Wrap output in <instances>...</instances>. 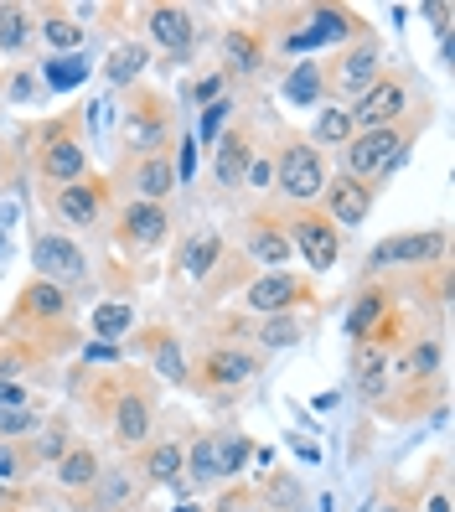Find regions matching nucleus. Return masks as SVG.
I'll return each mask as SVG.
<instances>
[{
    "label": "nucleus",
    "instance_id": "28",
    "mask_svg": "<svg viewBox=\"0 0 455 512\" xmlns=\"http://www.w3.org/2000/svg\"><path fill=\"white\" fill-rule=\"evenodd\" d=\"M32 11H37V42H42L52 57H63V52H83L88 26L73 16V6H32Z\"/></svg>",
    "mask_w": 455,
    "mask_h": 512
},
{
    "label": "nucleus",
    "instance_id": "52",
    "mask_svg": "<svg viewBox=\"0 0 455 512\" xmlns=\"http://www.w3.org/2000/svg\"><path fill=\"white\" fill-rule=\"evenodd\" d=\"M430 16H435V32L445 37L450 32V6H430Z\"/></svg>",
    "mask_w": 455,
    "mask_h": 512
},
{
    "label": "nucleus",
    "instance_id": "42",
    "mask_svg": "<svg viewBox=\"0 0 455 512\" xmlns=\"http://www.w3.org/2000/svg\"><path fill=\"white\" fill-rule=\"evenodd\" d=\"M228 78H223V68H212L207 63V73H197V78H187V88H181V99L187 104H197V109H207V104H218V99H228Z\"/></svg>",
    "mask_w": 455,
    "mask_h": 512
},
{
    "label": "nucleus",
    "instance_id": "26",
    "mask_svg": "<svg viewBox=\"0 0 455 512\" xmlns=\"http://www.w3.org/2000/svg\"><path fill=\"white\" fill-rule=\"evenodd\" d=\"M311 321L306 311H285V316H249V331H244V342H254L264 357H275V352H290L311 337Z\"/></svg>",
    "mask_w": 455,
    "mask_h": 512
},
{
    "label": "nucleus",
    "instance_id": "44",
    "mask_svg": "<svg viewBox=\"0 0 455 512\" xmlns=\"http://www.w3.org/2000/svg\"><path fill=\"white\" fill-rule=\"evenodd\" d=\"M0 99H6V104H42L47 94H42V78L32 68H16L6 83H0Z\"/></svg>",
    "mask_w": 455,
    "mask_h": 512
},
{
    "label": "nucleus",
    "instance_id": "17",
    "mask_svg": "<svg viewBox=\"0 0 455 512\" xmlns=\"http://www.w3.org/2000/svg\"><path fill=\"white\" fill-rule=\"evenodd\" d=\"M145 47H161V68H187L192 47H197V11L192 6H171V0H150V6L135 11Z\"/></svg>",
    "mask_w": 455,
    "mask_h": 512
},
{
    "label": "nucleus",
    "instance_id": "2",
    "mask_svg": "<svg viewBox=\"0 0 455 512\" xmlns=\"http://www.w3.org/2000/svg\"><path fill=\"white\" fill-rule=\"evenodd\" d=\"M254 26L269 42V63H290V57H316L321 47L331 52L347 47L373 21L352 6H275V11H259Z\"/></svg>",
    "mask_w": 455,
    "mask_h": 512
},
{
    "label": "nucleus",
    "instance_id": "15",
    "mask_svg": "<svg viewBox=\"0 0 455 512\" xmlns=\"http://www.w3.org/2000/svg\"><path fill=\"white\" fill-rule=\"evenodd\" d=\"M238 295H244L249 316H285V311L316 316V306H321L306 269H264V275H249V285Z\"/></svg>",
    "mask_w": 455,
    "mask_h": 512
},
{
    "label": "nucleus",
    "instance_id": "53",
    "mask_svg": "<svg viewBox=\"0 0 455 512\" xmlns=\"http://www.w3.org/2000/svg\"><path fill=\"white\" fill-rule=\"evenodd\" d=\"M6 171H11V150H6V140H0V187H6Z\"/></svg>",
    "mask_w": 455,
    "mask_h": 512
},
{
    "label": "nucleus",
    "instance_id": "35",
    "mask_svg": "<svg viewBox=\"0 0 455 512\" xmlns=\"http://www.w3.org/2000/svg\"><path fill=\"white\" fill-rule=\"evenodd\" d=\"M145 68H150V47H145L140 37H130V42H119V47L109 52L104 78H109L114 88H135V83L145 78Z\"/></svg>",
    "mask_w": 455,
    "mask_h": 512
},
{
    "label": "nucleus",
    "instance_id": "5",
    "mask_svg": "<svg viewBox=\"0 0 455 512\" xmlns=\"http://www.w3.org/2000/svg\"><path fill=\"white\" fill-rule=\"evenodd\" d=\"M88 119H94V104H73V109H63V114H52V119L26 130V140H32V171H37L42 192L63 187V182H78V176L94 171V156H88V140H83Z\"/></svg>",
    "mask_w": 455,
    "mask_h": 512
},
{
    "label": "nucleus",
    "instance_id": "41",
    "mask_svg": "<svg viewBox=\"0 0 455 512\" xmlns=\"http://www.w3.org/2000/svg\"><path fill=\"white\" fill-rule=\"evenodd\" d=\"M37 456H32V445L26 440H0V481H11V487H32V476H37Z\"/></svg>",
    "mask_w": 455,
    "mask_h": 512
},
{
    "label": "nucleus",
    "instance_id": "24",
    "mask_svg": "<svg viewBox=\"0 0 455 512\" xmlns=\"http://www.w3.org/2000/svg\"><path fill=\"white\" fill-rule=\"evenodd\" d=\"M99 476H104V450L94 440H73L63 456L52 461V492H63L73 507H83L88 492L99 487Z\"/></svg>",
    "mask_w": 455,
    "mask_h": 512
},
{
    "label": "nucleus",
    "instance_id": "30",
    "mask_svg": "<svg viewBox=\"0 0 455 512\" xmlns=\"http://www.w3.org/2000/svg\"><path fill=\"white\" fill-rule=\"evenodd\" d=\"M140 497H145V487H140L135 466H104L99 487L88 492V502H83V507H104V512H130V507H140Z\"/></svg>",
    "mask_w": 455,
    "mask_h": 512
},
{
    "label": "nucleus",
    "instance_id": "23",
    "mask_svg": "<svg viewBox=\"0 0 455 512\" xmlns=\"http://www.w3.org/2000/svg\"><path fill=\"white\" fill-rule=\"evenodd\" d=\"M393 316H399V290H393V280H362V290L352 295V306H347L342 331H347V342L357 347V342H373Z\"/></svg>",
    "mask_w": 455,
    "mask_h": 512
},
{
    "label": "nucleus",
    "instance_id": "9",
    "mask_svg": "<svg viewBox=\"0 0 455 512\" xmlns=\"http://www.w3.org/2000/svg\"><path fill=\"white\" fill-rule=\"evenodd\" d=\"M424 99H430V94L419 88V78H414L409 68H399V63H388V68L347 104V114H352L357 130H378V125H399V119L414 114Z\"/></svg>",
    "mask_w": 455,
    "mask_h": 512
},
{
    "label": "nucleus",
    "instance_id": "32",
    "mask_svg": "<svg viewBox=\"0 0 455 512\" xmlns=\"http://www.w3.org/2000/svg\"><path fill=\"white\" fill-rule=\"evenodd\" d=\"M37 47V11L21 0H0V52L6 57H26Z\"/></svg>",
    "mask_w": 455,
    "mask_h": 512
},
{
    "label": "nucleus",
    "instance_id": "20",
    "mask_svg": "<svg viewBox=\"0 0 455 512\" xmlns=\"http://www.w3.org/2000/svg\"><path fill=\"white\" fill-rule=\"evenodd\" d=\"M218 68L228 83H254L269 68V42L254 21H233L218 32Z\"/></svg>",
    "mask_w": 455,
    "mask_h": 512
},
{
    "label": "nucleus",
    "instance_id": "10",
    "mask_svg": "<svg viewBox=\"0 0 455 512\" xmlns=\"http://www.w3.org/2000/svg\"><path fill=\"white\" fill-rule=\"evenodd\" d=\"M450 259V233L445 228H404L388 233L362 254V280H388L393 269H435Z\"/></svg>",
    "mask_w": 455,
    "mask_h": 512
},
{
    "label": "nucleus",
    "instance_id": "49",
    "mask_svg": "<svg viewBox=\"0 0 455 512\" xmlns=\"http://www.w3.org/2000/svg\"><path fill=\"white\" fill-rule=\"evenodd\" d=\"M37 394H32V383H0V409H32Z\"/></svg>",
    "mask_w": 455,
    "mask_h": 512
},
{
    "label": "nucleus",
    "instance_id": "43",
    "mask_svg": "<svg viewBox=\"0 0 455 512\" xmlns=\"http://www.w3.org/2000/svg\"><path fill=\"white\" fill-rule=\"evenodd\" d=\"M244 187L269 197V187H275V145H264V140L254 145V156H249V166H244Z\"/></svg>",
    "mask_w": 455,
    "mask_h": 512
},
{
    "label": "nucleus",
    "instance_id": "19",
    "mask_svg": "<svg viewBox=\"0 0 455 512\" xmlns=\"http://www.w3.org/2000/svg\"><path fill=\"white\" fill-rule=\"evenodd\" d=\"M254 145H259V125L249 114H233L223 135L212 140L207 150V161H212V192L218 197H233V192H244V166L254 156Z\"/></svg>",
    "mask_w": 455,
    "mask_h": 512
},
{
    "label": "nucleus",
    "instance_id": "48",
    "mask_svg": "<svg viewBox=\"0 0 455 512\" xmlns=\"http://www.w3.org/2000/svg\"><path fill=\"white\" fill-rule=\"evenodd\" d=\"M42 497L37 487H11V481H0V512H32Z\"/></svg>",
    "mask_w": 455,
    "mask_h": 512
},
{
    "label": "nucleus",
    "instance_id": "47",
    "mask_svg": "<svg viewBox=\"0 0 455 512\" xmlns=\"http://www.w3.org/2000/svg\"><path fill=\"white\" fill-rule=\"evenodd\" d=\"M414 512H455V507H450V487H445V461H435V476H430L424 502H419Z\"/></svg>",
    "mask_w": 455,
    "mask_h": 512
},
{
    "label": "nucleus",
    "instance_id": "39",
    "mask_svg": "<svg viewBox=\"0 0 455 512\" xmlns=\"http://www.w3.org/2000/svg\"><path fill=\"white\" fill-rule=\"evenodd\" d=\"M73 440H78V435H73V425H68V414H47V419H42V430H37L32 440H26V445H32L37 466H52V461L63 456V450H68Z\"/></svg>",
    "mask_w": 455,
    "mask_h": 512
},
{
    "label": "nucleus",
    "instance_id": "1",
    "mask_svg": "<svg viewBox=\"0 0 455 512\" xmlns=\"http://www.w3.org/2000/svg\"><path fill=\"white\" fill-rule=\"evenodd\" d=\"M83 399L88 409H94L104 419V430L119 450H135L156 435L161 425V414H156V378L140 373V368H99V373H88L83 383Z\"/></svg>",
    "mask_w": 455,
    "mask_h": 512
},
{
    "label": "nucleus",
    "instance_id": "21",
    "mask_svg": "<svg viewBox=\"0 0 455 512\" xmlns=\"http://www.w3.org/2000/svg\"><path fill=\"white\" fill-rule=\"evenodd\" d=\"M238 254H244L249 264H259V269H290L295 249L285 238V213L275 202L254 207V213L244 218V249H238Z\"/></svg>",
    "mask_w": 455,
    "mask_h": 512
},
{
    "label": "nucleus",
    "instance_id": "55",
    "mask_svg": "<svg viewBox=\"0 0 455 512\" xmlns=\"http://www.w3.org/2000/svg\"><path fill=\"white\" fill-rule=\"evenodd\" d=\"M176 512H197V507H192V502H187V507H176Z\"/></svg>",
    "mask_w": 455,
    "mask_h": 512
},
{
    "label": "nucleus",
    "instance_id": "14",
    "mask_svg": "<svg viewBox=\"0 0 455 512\" xmlns=\"http://www.w3.org/2000/svg\"><path fill=\"white\" fill-rule=\"evenodd\" d=\"M125 130H119V156H150V150H171V135H176V109L156 94V88H125Z\"/></svg>",
    "mask_w": 455,
    "mask_h": 512
},
{
    "label": "nucleus",
    "instance_id": "27",
    "mask_svg": "<svg viewBox=\"0 0 455 512\" xmlns=\"http://www.w3.org/2000/svg\"><path fill=\"white\" fill-rule=\"evenodd\" d=\"M347 373H352L357 399L378 404V399L388 394V388H393V347H378V342H357V347H352V363H347Z\"/></svg>",
    "mask_w": 455,
    "mask_h": 512
},
{
    "label": "nucleus",
    "instance_id": "36",
    "mask_svg": "<svg viewBox=\"0 0 455 512\" xmlns=\"http://www.w3.org/2000/svg\"><path fill=\"white\" fill-rule=\"evenodd\" d=\"M88 57L83 52H63V57H42V68H37V78H42V94H63V88H78L83 78H88Z\"/></svg>",
    "mask_w": 455,
    "mask_h": 512
},
{
    "label": "nucleus",
    "instance_id": "11",
    "mask_svg": "<svg viewBox=\"0 0 455 512\" xmlns=\"http://www.w3.org/2000/svg\"><path fill=\"white\" fill-rule=\"evenodd\" d=\"M176 233V213L171 202H114L109 213V238L125 259H145V254H161Z\"/></svg>",
    "mask_w": 455,
    "mask_h": 512
},
{
    "label": "nucleus",
    "instance_id": "31",
    "mask_svg": "<svg viewBox=\"0 0 455 512\" xmlns=\"http://www.w3.org/2000/svg\"><path fill=\"white\" fill-rule=\"evenodd\" d=\"M280 94H285V104H295V109H321V104H331V99H326V68H321V57H300V63L280 78Z\"/></svg>",
    "mask_w": 455,
    "mask_h": 512
},
{
    "label": "nucleus",
    "instance_id": "22",
    "mask_svg": "<svg viewBox=\"0 0 455 512\" xmlns=\"http://www.w3.org/2000/svg\"><path fill=\"white\" fill-rule=\"evenodd\" d=\"M373 207H378V192H373L368 182H357V176H347V171H331L326 187H321V197H316V213L331 218L342 233H352V228L368 223Z\"/></svg>",
    "mask_w": 455,
    "mask_h": 512
},
{
    "label": "nucleus",
    "instance_id": "13",
    "mask_svg": "<svg viewBox=\"0 0 455 512\" xmlns=\"http://www.w3.org/2000/svg\"><path fill=\"white\" fill-rule=\"evenodd\" d=\"M32 269H37V280L68 290V295H83V290L99 285V269H94V259H88V249L78 244V238L57 233V228L32 233Z\"/></svg>",
    "mask_w": 455,
    "mask_h": 512
},
{
    "label": "nucleus",
    "instance_id": "18",
    "mask_svg": "<svg viewBox=\"0 0 455 512\" xmlns=\"http://www.w3.org/2000/svg\"><path fill=\"white\" fill-rule=\"evenodd\" d=\"M114 202H171L176 192V161L171 150H150V156H119L109 171Z\"/></svg>",
    "mask_w": 455,
    "mask_h": 512
},
{
    "label": "nucleus",
    "instance_id": "4",
    "mask_svg": "<svg viewBox=\"0 0 455 512\" xmlns=\"http://www.w3.org/2000/svg\"><path fill=\"white\" fill-rule=\"evenodd\" d=\"M171 285H197L207 300H223L233 285H249V259L228 244V233L218 223H202L176 244L171 259Z\"/></svg>",
    "mask_w": 455,
    "mask_h": 512
},
{
    "label": "nucleus",
    "instance_id": "12",
    "mask_svg": "<svg viewBox=\"0 0 455 512\" xmlns=\"http://www.w3.org/2000/svg\"><path fill=\"white\" fill-rule=\"evenodd\" d=\"M321 68H326V99H331V104H352L362 88H368V83L388 68V47H383V37L368 26V32L352 37L347 47H337L331 57H321Z\"/></svg>",
    "mask_w": 455,
    "mask_h": 512
},
{
    "label": "nucleus",
    "instance_id": "37",
    "mask_svg": "<svg viewBox=\"0 0 455 512\" xmlns=\"http://www.w3.org/2000/svg\"><path fill=\"white\" fill-rule=\"evenodd\" d=\"M47 363L52 357H42L32 342H21V337L0 342V383H26V373H42Z\"/></svg>",
    "mask_w": 455,
    "mask_h": 512
},
{
    "label": "nucleus",
    "instance_id": "34",
    "mask_svg": "<svg viewBox=\"0 0 455 512\" xmlns=\"http://www.w3.org/2000/svg\"><path fill=\"white\" fill-rule=\"evenodd\" d=\"M352 135H357V125H352L347 104H321L316 119H311V130H306V140L321 150V156H326V150H342Z\"/></svg>",
    "mask_w": 455,
    "mask_h": 512
},
{
    "label": "nucleus",
    "instance_id": "8",
    "mask_svg": "<svg viewBox=\"0 0 455 512\" xmlns=\"http://www.w3.org/2000/svg\"><path fill=\"white\" fill-rule=\"evenodd\" d=\"M42 207H47V218L57 223V233H68V238L73 233H94L114 213V187H109V176L88 171V176H78V182L47 187L42 192Z\"/></svg>",
    "mask_w": 455,
    "mask_h": 512
},
{
    "label": "nucleus",
    "instance_id": "46",
    "mask_svg": "<svg viewBox=\"0 0 455 512\" xmlns=\"http://www.w3.org/2000/svg\"><path fill=\"white\" fill-rule=\"evenodd\" d=\"M233 114H238V99H218V104L202 109V145H207V150H212V140L223 135V125H228Z\"/></svg>",
    "mask_w": 455,
    "mask_h": 512
},
{
    "label": "nucleus",
    "instance_id": "6",
    "mask_svg": "<svg viewBox=\"0 0 455 512\" xmlns=\"http://www.w3.org/2000/svg\"><path fill=\"white\" fill-rule=\"evenodd\" d=\"M264 368H269V357L254 342H244V337H212L192 357L187 388H192V394H207V399H228V394H238V388L259 383Z\"/></svg>",
    "mask_w": 455,
    "mask_h": 512
},
{
    "label": "nucleus",
    "instance_id": "25",
    "mask_svg": "<svg viewBox=\"0 0 455 512\" xmlns=\"http://www.w3.org/2000/svg\"><path fill=\"white\" fill-rule=\"evenodd\" d=\"M181 466H187V435H150L140 450H135V476L140 487H181Z\"/></svg>",
    "mask_w": 455,
    "mask_h": 512
},
{
    "label": "nucleus",
    "instance_id": "33",
    "mask_svg": "<svg viewBox=\"0 0 455 512\" xmlns=\"http://www.w3.org/2000/svg\"><path fill=\"white\" fill-rule=\"evenodd\" d=\"M140 347L150 352V363H156V373L161 378H171L176 388H187V378H192V363H187V347H181L166 326H156V331H145L140 337Z\"/></svg>",
    "mask_w": 455,
    "mask_h": 512
},
{
    "label": "nucleus",
    "instance_id": "45",
    "mask_svg": "<svg viewBox=\"0 0 455 512\" xmlns=\"http://www.w3.org/2000/svg\"><path fill=\"white\" fill-rule=\"evenodd\" d=\"M212 512H264V507H259V492L254 487L233 481V487H223L218 497H212Z\"/></svg>",
    "mask_w": 455,
    "mask_h": 512
},
{
    "label": "nucleus",
    "instance_id": "54",
    "mask_svg": "<svg viewBox=\"0 0 455 512\" xmlns=\"http://www.w3.org/2000/svg\"><path fill=\"white\" fill-rule=\"evenodd\" d=\"M321 512H337V497H321Z\"/></svg>",
    "mask_w": 455,
    "mask_h": 512
},
{
    "label": "nucleus",
    "instance_id": "50",
    "mask_svg": "<svg viewBox=\"0 0 455 512\" xmlns=\"http://www.w3.org/2000/svg\"><path fill=\"white\" fill-rule=\"evenodd\" d=\"M83 363H99V368H119V347H114V342H88V347H83Z\"/></svg>",
    "mask_w": 455,
    "mask_h": 512
},
{
    "label": "nucleus",
    "instance_id": "7",
    "mask_svg": "<svg viewBox=\"0 0 455 512\" xmlns=\"http://www.w3.org/2000/svg\"><path fill=\"white\" fill-rule=\"evenodd\" d=\"M326 176V156L300 130L275 135V187H269V197H280V207H316Z\"/></svg>",
    "mask_w": 455,
    "mask_h": 512
},
{
    "label": "nucleus",
    "instance_id": "3",
    "mask_svg": "<svg viewBox=\"0 0 455 512\" xmlns=\"http://www.w3.org/2000/svg\"><path fill=\"white\" fill-rule=\"evenodd\" d=\"M435 125V99H424L414 114H404L399 125H378V130H357L347 145H342V171L368 182L373 192L388 187V176L409 161V150L419 145V135Z\"/></svg>",
    "mask_w": 455,
    "mask_h": 512
},
{
    "label": "nucleus",
    "instance_id": "38",
    "mask_svg": "<svg viewBox=\"0 0 455 512\" xmlns=\"http://www.w3.org/2000/svg\"><path fill=\"white\" fill-rule=\"evenodd\" d=\"M88 326H94V342H119V337L135 331V306L130 300H99Z\"/></svg>",
    "mask_w": 455,
    "mask_h": 512
},
{
    "label": "nucleus",
    "instance_id": "29",
    "mask_svg": "<svg viewBox=\"0 0 455 512\" xmlns=\"http://www.w3.org/2000/svg\"><path fill=\"white\" fill-rule=\"evenodd\" d=\"M218 481H223V471H218V440H212V425L192 430L187 435V466H181L176 492H212Z\"/></svg>",
    "mask_w": 455,
    "mask_h": 512
},
{
    "label": "nucleus",
    "instance_id": "16",
    "mask_svg": "<svg viewBox=\"0 0 455 512\" xmlns=\"http://www.w3.org/2000/svg\"><path fill=\"white\" fill-rule=\"evenodd\" d=\"M285 213V238H290V249L306 259V275H326V269H337L342 254H347V233L321 218L316 207H280Z\"/></svg>",
    "mask_w": 455,
    "mask_h": 512
},
{
    "label": "nucleus",
    "instance_id": "51",
    "mask_svg": "<svg viewBox=\"0 0 455 512\" xmlns=\"http://www.w3.org/2000/svg\"><path fill=\"white\" fill-rule=\"evenodd\" d=\"M171 161H176V182H192V166H197V150H192V140H181Z\"/></svg>",
    "mask_w": 455,
    "mask_h": 512
},
{
    "label": "nucleus",
    "instance_id": "40",
    "mask_svg": "<svg viewBox=\"0 0 455 512\" xmlns=\"http://www.w3.org/2000/svg\"><path fill=\"white\" fill-rule=\"evenodd\" d=\"M212 440H218V471H223V481H233L238 471L249 466V456H254V435H244V430H212Z\"/></svg>",
    "mask_w": 455,
    "mask_h": 512
}]
</instances>
